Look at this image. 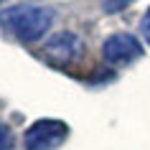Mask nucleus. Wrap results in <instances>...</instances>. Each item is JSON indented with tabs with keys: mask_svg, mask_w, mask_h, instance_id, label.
Masks as SVG:
<instances>
[{
	"mask_svg": "<svg viewBox=\"0 0 150 150\" xmlns=\"http://www.w3.org/2000/svg\"><path fill=\"white\" fill-rule=\"evenodd\" d=\"M0 23L18 41L33 43V41L43 38L51 31V25H54V10L41 8V5H16V8H8L0 16Z\"/></svg>",
	"mask_w": 150,
	"mask_h": 150,
	"instance_id": "1",
	"label": "nucleus"
},
{
	"mask_svg": "<svg viewBox=\"0 0 150 150\" xmlns=\"http://www.w3.org/2000/svg\"><path fill=\"white\" fill-rule=\"evenodd\" d=\"M66 135H69V125L61 120H36L23 132V145L25 150H54L66 140Z\"/></svg>",
	"mask_w": 150,
	"mask_h": 150,
	"instance_id": "2",
	"label": "nucleus"
},
{
	"mask_svg": "<svg viewBox=\"0 0 150 150\" xmlns=\"http://www.w3.org/2000/svg\"><path fill=\"white\" fill-rule=\"evenodd\" d=\"M102 56H104V61L115 64V66L132 64L142 56V43L130 33H112L102 43Z\"/></svg>",
	"mask_w": 150,
	"mask_h": 150,
	"instance_id": "3",
	"label": "nucleus"
},
{
	"mask_svg": "<svg viewBox=\"0 0 150 150\" xmlns=\"http://www.w3.org/2000/svg\"><path fill=\"white\" fill-rule=\"evenodd\" d=\"M43 56H46L51 64H56V66H69V64H74L81 56L79 36L71 33V31L51 36V38L46 41V46H43Z\"/></svg>",
	"mask_w": 150,
	"mask_h": 150,
	"instance_id": "4",
	"label": "nucleus"
},
{
	"mask_svg": "<svg viewBox=\"0 0 150 150\" xmlns=\"http://www.w3.org/2000/svg\"><path fill=\"white\" fill-rule=\"evenodd\" d=\"M13 145H16V137L10 132V127L0 122V150H10Z\"/></svg>",
	"mask_w": 150,
	"mask_h": 150,
	"instance_id": "5",
	"label": "nucleus"
},
{
	"mask_svg": "<svg viewBox=\"0 0 150 150\" xmlns=\"http://www.w3.org/2000/svg\"><path fill=\"white\" fill-rule=\"evenodd\" d=\"M130 3H135V0H102V8L107 10V13H117V10L127 8Z\"/></svg>",
	"mask_w": 150,
	"mask_h": 150,
	"instance_id": "6",
	"label": "nucleus"
},
{
	"mask_svg": "<svg viewBox=\"0 0 150 150\" xmlns=\"http://www.w3.org/2000/svg\"><path fill=\"white\" fill-rule=\"evenodd\" d=\"M140 33H142V38L148 41V46H150V10L142 16V21H140Z\"/></svg>",
	"mask_w": 150,
	"mask_h": 150,
	"instance_id": "7",
	"label": "nucleus"
},
{
	"mask_svg": "<svg viewBox=\"0 0 150 150\" xmlns=\"http://www.w3.org/2000/svg\"><path fill=\"white\" fill-rule=\"evenodd\" d=\"M0 5H5V0H0Z\"/></svg>",
	"mask_w": 150,
	"mask_h": 150,
	"instance_id": "8",
	"label": "nucleus"
}]
</instances>
